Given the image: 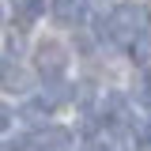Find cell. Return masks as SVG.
Wrapping results in <instances>:
<instances>
[{
  "mask_svg": "<svg viewBox=\"0 0 151 151\" xmlns=\"http://www.w3.org/2000/svg\"><path fill=\"white\" fill-rule=\"evenodd\" d=\"M151 27V12L144 8V4H117L106 19H98V38L102 42H110V45H129L136 34H147Z\"/></svg>",
  "mask_w": 151,
  "mask_h": 151,
  "instance_id": "6da1fadb",
  "label": "cell"
},
{
  "mask_svg": "<svg viewBox=\"0 0 151 151\" xmlns=\"http://www.w3.org/2000/svg\"><path fill=\"white\" fill-rule=\"evenodd\" d=\"M76 136L64 125H45V129H34L30 136H23L19 144H12V151H72Z\"/></svg>",
  "mask_w": 151,
  "mask_h": 151,
  "instance_id": "7a4b0ae2",
  "label": "cell"
},
{
  "mask_svg": "<svg viewBox=\"0 0 151 151\" xmlns=\"http://www.w3.org/2000/svg\"><path fill=\"white\" fill-rule=\"evenodd\" d=\"M34 64H38V72L45 76V79L64 76V68H68V45H64V42H57V38L38 42V49H34Z\"/></svg>",
  "mask_w": 151,
  "mask_h": 151,
  "instance_id": "3957f363",
  "label": "cell"
},
{
  "mask_svg": "<svg viewBox=\"0 0 151 151\" xmlns=\"http://www.w3.org/2000/svg\"><path fill=\"white\" fill-rule=\"evenodd\" d=\"M30 83H34V79H30V72H27L19 60H12V57H8V60H0V91L27 94V91H30Z\"/></svg>",
  "mask_w": 151,
  "mask_h": 151,
  "instance_id": "277c9868",
  "label": "cell"
},
{
  "mask_svg": "<svg viewBox=\"0 0 151 151\" xmlns=\"http://www.w3.org/2000/svg\"><path fill=\"white\" fill-rule=\"evenodd\" d=\"M49 15L60 27H79L83 23V0H49Z\"/></svg>",
  "mask_w": 151,
  "mask_h": 151,
  "instance_id": "5b68a950",
  "label": "cell"
},
{
  "mask_svg": "<svg viewBox=\"0 0 151 151\" xmlns=\"http://www.w3.org/2000/svg\"><path fill=\"white\" fill-rule=\"evenodd\" d=\"M129 57L140 72H151V34H136L129 42Z\"/></svg>",
  "mask_w": 151,
  "mask_h": 151,
  "instance_id": "8992f818",
  "label": "cell"
},
{
  "mask_svg": "<svg viewBox=\"0 0 151 151\" xmlns=\"http://www.w3.org/2000/svg\"><path fill=\"white\" fill-rule=\"evenodd\" d=\"M15 15L23 27H30L38 15H45V0H15Z\"/></svg>",
  "mask_w": 151,
  "mask_h": 151,
  "instance_id": "52a82bcc",
  "label": "cell"
},
{
  "mask_svg": "<svg viewBox=\"0 0 151 151\" xmlns=\"http://www.w3.org/2000/svg\"><path fill=\"white\" fill-rule=\"evenodd\" d=\"M132 102L144 106V110H151V72L136 79V87H132Z\"/></svg>",
  "mask_w": 151,
  "mask_h": 151,
  "instance_id": "ba28073f",
  "label": "cell"
},
{
  "mask_svg": "<svg viewBox=\"0 0 151 151\" xmlns=\"http://www.w3.org/2000/svg\"><path fill=\"white\" fill-rule=\"evenodd\" d=\"M19 117H23V121H42V117H49V106H45L42 98H34V102H27V106L19 110Z\"/></svg>",
  "mask_w": 151,
  "mask_h": 151,
  "instance_id": "9c48e42d",
  "label": "cell"
},
{
  "mask_svg": "<svg viewBox=\"0 0 151 151\" xmlns=\"http://www.w3.org/2000/svg\"><path fill=\"white\" fill-rule=\"evenodd\" d=\"M8 129H12V110L0 102V132H8Z\"/></svg>",
  "mask_w": 151,
  "mask_h": 151,
  "instance_id": "30bf717a",
  "label": "cell"
},
{
  "mask_svg": "<svg viewBox=\"0 0 151 151\" xmlns=\"http://www.w3.org/2000/svg\"><path fill=\"white\" fill-rule=\"evenodd\" d=\"M79 151H110V144H106V140H87Z\"/></svg>",
  "mask_w": 151,
  "mask_h": 151,
  "instance_id": "8fae6325",
  "label": "cell"
},
{
  "mask_svg": "<svg viewBox=\"0 0 151 151\" xmlns=\"http://www.w3.org/2000/svg\"><path fill=\"white\" fill-rule=\"evenodd\" d=\"M8 49H12V53H19V49H23V38L12 34V38H8Z\"/></svg>",
  "mask_w": 151,
  "mask_h": 151,
  "instance_id": "7c38bea8",
  "label": "cell"
},
{
  "mask_svg": "<svg viewBox=\"0 0 151 151\" xmlns=\"http://www.w3.org/2000/svg\"><path fill=\"white\" fill-rule=\"evenodd\" d=\"M144 140H147V144H151V121H147V125H144Z\"/></svg>",
  "mask_w": 151,
  "mask_h": 151,
  "instance_id": "4fadbf2b",
  "label": "cell"
},
{
  "mask_svg": "<svg viewBox=\"0 0 151 151\" xmlns=\"http://www.w3.org/2000/svg\"><path fill=\"white\" fill-rule=\"evenodd\" d=\"M0 15H4V12H0Z\"/></svg>",
  "mask_w": 151,
  "mask_h": 151,
  "instance_id": "5bb4252c",
  "label": "cell"
}]
</instances>
